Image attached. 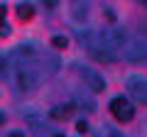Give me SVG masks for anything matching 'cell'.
I'll list each match as a JSON object with an SVG mask.
<instances>
[{
    "instance_id": "cell-17",
    "label": "cell",
    "mask_w": 147,
    "mask_h": 137,
    "mask_svg": "<svg viewBox=\"0 0 147 137\" xmlns=\"http://www.w3.org/2000/svg\"><path fill=\"white\" fill-rule=\"evenodd\" d=\"M3 122H5V113L0 110V125H3Z\"/></svg>"
},
{
    "instance_id": "cell-11",
    "label": "cell",
    "mask_w": 147,
    "mask_h": 137,
    "mask_svg": "<svg viewBox=\"0 0 147 137\" xmlns=\"http://www.w3.org/2000/svg\"><path fill=\"white\" fill-rule=\"evenodd\" d=\"M76 132H81V135L88 132V122H86V120H79V122H76Z\"/></svg>"
},
{
    "instance_id": "cell-13",
    "label": "cell",
    "mask_w": 147,
    "mask_h": 137,
    "mask_svg": "<svg viewBox=\"0 0 147 137\" xmlns=\"http://www.w3.org/2000/svg\"><path fill=\"white\" fill-rule=\"evenodd\" d=\"M44 3V7H49V10H54V7L59 5V0H42Z\"/></svg>"
},
{
    "instance_id": "cell-2",
    "label": "cell",
    "mask_w": 147,
    "mask_h": 137,
    "mask_svg": "<svg viewBox=\"0 0 147 137\" xmlns=\"http://www.w3.org/2000/svg\"><path fill=\"white\" fill-rule=\"evenodd\" d=\"M42 81V74L37 71L32 64H25V66L17 71V88L20 91H34Z\"/></svg>"
},
{
    "instance_id": "cell-1",
    "label": "cell",
    "mask_w": 147,
    "mask_h": 137,
    "mask_svg": "<svg viewBox=\"0 0 147 137\" xmlns=\"http://www.w3.org/2000/svg\"><path fill=\"white\" fill-rule=\"evenodd\" d=\"M110 113H113V118L120 122H130L132 118H135V105L130 103V98H125V95H115V98L110 100Z\"/></svg>"
},
{
    "instance_id": "cell-6",
    "label": "cell",
    "mask_w": 147,
    "mask_h": 137,
    "mask_svg": "<svg viewBox=\"0 0 147 137\" xmlns=\"http://www.w3.org/2000/svg\"><path fill=\"white\" fill-rule=\"evenodd\" d=\"M125 59L132 64H142L145 61V42L142 39H132L130 47L125 49Z\"/></svg>"
},
{
    "instance_id": "cell-7",
    "label": "cell",
    "mask_w": 147,
    "mask_h": 137,
    "mask_svg": "<svg viewBox=\"0 0 147 137\" xmlns=\"http://www.w3.org/2000/svg\"><path fill=\"white\" fill-rule=\"evenodd\" d=\"M125 30H108L103 34V44H108L110 49H115V47H123L125 44Z\"/></svg>"
},
{
    "instance_id": "cell-5",
    "label": "cell",
    "mask_w": 147,
    "mask_h": 137,
    "mask_svg": "<svg viewBox=\"0 0 147 137\" xmlns=\"http://www.w3.org/2000/svg\"><path fill=\"white\" fill-rule=\"evenodd\" d=\"M88 54L96 59V61H100V64H113V61H118V54L113 52V49H110L108 44L98 47V44H93V42H91V44H88Z\"/></svg>"
},
{
    "instance_id": "cell-14",
    "label": "cell",
    "mask_w": 147,
    "mask_h": 137,
    "mask_svg": "<svg viewBox=\"0 0 147 137\" xmlns=\"http://www.w3.org/2000/svg\"><path fill=\"white\" fill-rule=\"evenodd\" d=\"M5 12H7V7L3 5V3H0V25H3V22H5Z\"/></svg>"
},
{
    "instance_id": "cell-3",
    "label": "cell",
    "mask_w": 147,
    "mask_h": 137,
    "mask_svg": "<svg viewBox=\"0 0 147 137\" xmlns=\"http://www.w3.org/2000/svg\"><path fill=\"white\" fill-rule=\"evenodd\" d=\"M76 68H79V76H81V81L86 83V88H91L93 93L105 91V79L96 71V68H88V66H76Z\"/></svg>"
},
{
    "instance_id": "cell-4",
    "label": "cell",
    "mask_w": 147,
    "mask_h": 137,
    "mask_svg": "<svg viewBox=\"0 0 147 137\" xmlns=\"http://www.w3.org/2000/svg\"><path fill=\"white\" fill-rule=\"evenodd\" d=\"M127 93H130L137 103L145 105L147 103V83H145V79H142V76H130V79H127Z\"/></svg>"
},
{
    "instance_id": "cell-8",
    "label": "cell",
    "mask_w": 147,
    "mask_h": 137,
    "mask_svg": "<svg viewBox=\"0 0 147 137\" xmlns=\"http://www.w3.org/2000/svg\"><path fill=\"white\" fill-rule=\"evenodd\" d=\"M74 113H76V105H74V103H66V105L52 108V110H49V118H52V120H69Z\"/></svg>"
},
{
    "instance_id": "cell-15",
    "label": "cell",
    "mask_w": 147,
    "mask_h": 137,
    "mask_svg": "<svg viewBox=\"0 0 147 137\" xmlns=\"http://www.w3.org/2000/svg\"><path fill=\"white\" fill-rule=\"evenodd\" d=\"M105 17H108L110 22H115V12H113V10H108V12H105Z\"/></svg>"
},
{
    "instance_id": "cell-9",
    "label": "cell",
    "mask_w": 147,
    "mask_h": 137,
    "mask_svg": "<svg viewBox=\"0 0 147 137\" xmlns=\"http://www.w3.org/2000/svg\"><path fill=\"white\" fill-rule=\"evenodd\" d=\"M17 17H20L22 22L32 20V17H34V7H32V3H20V5H17Z\"/></svg>"
},
{
    "instance_id": "cell-12",
    "label": "cell",
    "mask_w": 147,
    "mask_h": 137,
    "mask_svg": "<svg viewBox=\"0 0 147 137\" xmlns=\"http://www.w3.org/2000/svg\"><path fill=\"white\" fill-rule=\"evenodd\" d=\"M7 34H10V27H7V22H3L0 25V37H7Z\"/></svg>"
},
{
    "instance_id": "cell-18",
    "label": "cell",
    "mask_w": 147,
    "mask_h": 137,
    "mask_svg": "<svg viewBox=\"0 0 147 137\" xmlns=\"http://www.w3.org/2000/svg\"><path fill=\"white\" fill-rule=\"evenodd\" d=\"M137 3H142V5H145V0H137Z\"/></svg>"
},
{
    "instance_id": "cell-16",
    "label": "cell",
    "mask_w": 147,
    "mask_h": 137,
    "mask_svg": "<svg viewBox=\"0 0 147 137\" xmlns=\"http://www.w3.org/2000/svg\"><path fill=\"white\" fill-rule=\"evenodd\" d=\"M3 71H5V59L0 56V74H3Z\"/></svg>"
},
{
    "instance_id": "cell-10",
    "label": "cell",
    "mask_w": 147,
    "mask_h": 137,
    "mask_svg": "<svg viewBox=\"0 0 147 137\" xmlns=\"http://www.w3.org/2000/svg\"><path fill=\"white\" fill-rule=\"evenodd\" d=\"M52 44H54V47H57V49H66V47H69V39L64 37V34H54Z\"/></svg>"
}]
</instances>
